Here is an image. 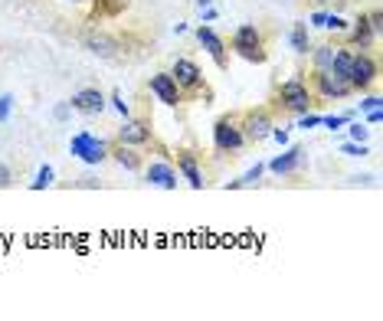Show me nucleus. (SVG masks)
<instances>
[{
    "mask_svg": "<svg viewBox=\"0 0 383 321\" xmlns=\"http://www.w3.org/2000/svg\"><path fill=\"white\" fill-rule=\"evenodd\" d=\"M278 105L292 115H305L311 108V85L301 76H292L278 85Z\"/></svg>",
    "mask_w": 383,
    "mask_h": 321,
    "instance_id": "nucleus-1",
    "label": "nucleus"
},
{
    "mask_svg": "<svg viewBox=\"0 0 383 321\" xmlns=\"http://www.w3.org/2000/svg\"><path fill=\"white\" fill-rule=\"evenodd\" d=\"M108 148L112 144L102 141V138H96L92 132H76L72 134V141H69V151H72V158L79 160H86V164H102V160L108 158Z\"/></svg>",
    "mask_w": 383,
    "mask_h": 321,
    "instance_id": "nucleus-2",
    "label": "nucleus"
},
{
    "mask_svg": "<svg viewBox=\"0 0 383 321\" xmlns=\"http://www.w3.org/2000/svg\"><path fill=\"white\" fill-rule=\"evenodd\" d=\"M233 49L249 63H266V46H262V33H259L256 23H242L233 33Z\"/></svg>",
    "mask_w": 383,
    "mask_h": 321,
    "instance_id": "nucleus-3",
    "label": "nucleus"
},
{
    "mask_svg": "<svg viewBox=\"0 0 383 321\" xmlns=\"http://www.w3.org/2000/svg\"><path fill=\"white\" fill-rule=\"evenodd\" d=\"M311 85H315L318 95H325V99H347V95L354 92L351 82H347V76H341L335 69H315Z\"/></svg>",
    "mask_w": 383,
    "mask_h": 321,
    "instance_id": "nucleus-4",
    "label": "nucleus"
},
{
    "mask_svg": "<svg viewBox=\"0 0 383 321\" xmlns=\"http://www.w3.org/2000/svg\"><path fill=\"white\" fill-rule=\"evenodd\" d=\"M377 79V63L367 53H351V69H347V82L354 92H364L370 89Z\"/></svg>",
    "mask_w": 383,
    "mask_h": 321,
    "instance_id": "nucleus-5",
    "label": "nucleus"
},
{
    "mask_svg": "<svg viewBox=\"0 0 383 321\" xmlns=\"http://www.w3.org/2000/svg\"><path fill=\"white\" fill-rule=\"evenodd\" d=\"M213 144H216V151H240L242 144H246V134L242 128L236 125V118H220V122L213 125Z\"/></svg>",
    "mask_w": 383,
    "mask_h": 321,
    "instance_id": "nucleus-6",
    "label": "nucleus"
},
{
    "mask_svg": "<svg viewBox=\"0 0 383 321\" xmlns=\"http://www.w3.org/2000/svg\"><path fill=\"white\" fill-rule=\"evenodd\" d=\"M171 76H174V82L181 85V92H200L203 89V73L193 59H177Z\"/></svg>",
    "mask_w": 383,
    "mask_h": 321,
    "instance_id": "nucleus-7",
    "label": "nucleus"
},
{
    "mask_svg": "<svg viewBox=\"0 0 383 321\" xmlns=\"http://www.w3.org/2000/svg\"><path fill=\"white\" fill-rule=\"evenodd\" d=\"M148 89H151L154 95H157V102H164V105H181L183 102V92H181V85L174 82V76L171 73H154L151 76V82H148Z\"/></svg>",
    "mask_w": 383,
    "mask_h": 321,
    "instance_id": "nucleus-8",
    "label": "nucleus"
},
{
    "mask_svg": "<svg viewBox=\"0 0 383 321\" xmlns=\"http://www.w3.org/2000/svg\"><path fill=\"white\" fill-rule=\"evenodd\" d=\"M144 180L151 187H161V190H177V168L167 164V160H151L144 168Z\"/></svg>",
    "mask_w": 383,
    "mask_h": 321,
    "instance_id": "nucleus-9",
    "label": "nucleus"
},
{
    "mask_svg": "<svg viewBox=\"0 0 383 321\" xmlns=\"http://www.w3.org/2000/svg\"><path fill=\"white\" fill-rule=\"evenodd\" d=\"M82 43H86V49L98 59H115L118 49H122L118 46V39L108 37V33H102V30H89L86 37H82Z\"/></svg>",
    "mask_w": 383,
    "mask_h": 321,
    "instance_id": "nucleus-10",
    "label": "nucleus"
},
{
    "mask_svg": "<svg viewBox=\"0 0 383 321\" xmlns=\"http://www.w3.org/2000/svg\"><path fill=\"white\" fill-rule=\"evenodd\" d=\"M272 128H275V125H272V115H268L266 108H259V112H246V125H242V134H246L249 141H266Z\"/></svg>",
    "mask_w": 383,
    "mask_h": 321,
    "instance_id": "nucleus-11",
    "label": "nucleus"
},
{
    "mask_svg": "<svg viewBox=\"0 0 383 321\" xmlns=\"http://www.w3.org/2000/svg\"><path fill=\"white\" fill-rule=\"evenodd\" d=\"M197 39H200V46L213 56V63H216L220 69H226V43L216 37V30L213 27H197Z\"/></svg>",
    "mask_w": 383,
    "mask_h": 321,
    "instance_id": "nucleus-12",
    "label": "nucleus"
},
{
    "mask_svg": "<svg viewBox=\"0 0 383 321\" xmlns=\"http://www.w3.org/2000/svg\"><path fill=\"white\" fill-rule=\"evenodd\" d=\"M72 108L82 115H102L105 112V95L98 92V89H82V92L72 95Z\"/></svg>",
    "mask_w": 383,
    "mask_h": 321,
    "instance_id": "nucleus-13",
    "label": "nucleus"
},
{
    "mask_svg": "<svg viewBox=\"0 0 383 321\" xmlns=\"http://www.w3.org/2000/svg\"><path fill=\"white\" fill-rule=\"evenodd\" d=\"M177 174H181L187 184H190L193 190H203V170H200V164H197V154H190V151H181L177 154Z\"/></svg>",
    "mask_w": 383,
    "mask_h": 321,
    "instance_id": "nucleus-14",
    "label": "nucleus"
},
{
    "mask_svg": "<svg viewBox=\"0 0 383 321\" xmlns=\"http://www.w3.org/2000/svg\"><path fill=\"white\" fill-rule=\"evenodd\" d=\"M118 141L122 144H148L151 141V128L148 122H138V118H125V125L118 128Z\"/></svg>",
    "mask_w": 383,
    "mask_h": 321,
    "instance_id": "nucleus-15",
    "label": "nucleus"
},
{
    "mask_svg": "<svg viewBox=\"0 0 383 321\" xmlns=\"http://www.w3.org/2000/svg\"><path fill=\"white\" fill-rule=\"evenodd\" d=\"M301 164H305V151H301V148H288L285 154H278V158L268 160L266 168L272 170V174H278V177H282V174H295Z\"/></svg>",
    "mask_w": 383,
    "mask_h": 321,
    "instance_id": "nucleus-16",
    "label": "nucleus"
},
{
    "mask_svg": "<svg viewBox=\"0 0 383 321\" xmlns=\"http://www.w3.org/2000/svg\"><path fill=\"white\" fill-rule=\"evenodd\" d=\"M108 158H115L125 170H138V168H141V158L134 154L131 144H122V141H118L115 148H108Z\"/></svg>",
    "mask_w": 383,
    "mask_h": 321,
    "instance_id": "nucleus-17",
    "label": "nucleus"
},
{
    "mask_svg": "<svg viewBox=\"0 0 383 321\" xmlns=\"http://www.w3.org/2000/svg\"><path fill=\"white\" fill-rule=\"evenodd\" d=\"M347 30H351V39H354L357 46H367V43H370V39L377 37L374 27H370V20H367V17L354 20V27H347Z\"/></svg>",
    "mask_w": 383,
    "mask_h": 321,
    "instance_id": "nucleus-18",
    "label": "nucleus"
},
{
    "mask_svg": "<svg viewBox=\"0 0 383 321\" xmlns=\"http://www.w3.org/2000/svg\"><path fill=\"white\" fill-rule=\"evenodd\" d=\"M288 39H292V49H295L298 56H308V49H311V39H308V23H295Z\"/></svg>",
    "mask_w": 383,
    "mask_h": 321,
    "instance_id": "nucleus-19",
    "label": "nucleus"
},
{
    "mask_svg": "<svg viewBox=\"0 0 383 321\" xmlns=\"http://www.w3.org/2000/svg\"><path fill=\"white\" fill-rule=\"evenodd\" d=\"M335 53H337V46L311 49V63H315V69H335Z\"/></svg>",
    "mask_w": 383,
    "mask_h": 321,
    "instance_id": "nucleus-20",
    "label": "nucleus"
},
{
    "mask_svg": "<svg viewBox=\"0 0 383 321\" xmlns=\"http://www.w3.org/2000/svg\"><path fill=\"white\" fill-rule=\"evenodd\" d=\"M262 170H266V164H256L252 170H246L240 180H230L226 184V190H240V187H252V184H259V177H262Z\"/></svg>",
    "mask_w": 383,
    "mask_h": 321,
    "instance_id": "nucleus-21",
    "label": "nucleus"
},
{
    "mask_svg": "<svg viewBox=\"0 0 383 321\" xmlns=\"http://www.w3.org/2000/svg\"><path fill=\"white\" fill-rule=\"evenodd\" d=\"M128 7V0H96V17H118Z\"/></svg>",
    "mask_w": 383,
    "mask_h": 321,
    "instance_id": "nucleus-22",
    "label": "nucleus"
},
{
    "mask_svg": "<svg viewBox=\"0 0 383 321\" xmlns=\"http://www.w3.org/2000/svg\"><path fill=\"white\" fill-rule=\"evenodd\" d=\"M347 122H354V112H344V115H325V118H321V125H325V128H331V132H337V128H344Z\"/></svg>",
    "mask_w": 383,
    "mask_h": 321,
    "instance_id": "nucleus-23",
    "label": "nucleus"
},
{
    "mask_svg": "<svg viewBox=\"0 0 383 321\" xmlns=\"http://www.w3.org/2000/svg\"><path fill=\"white\" fill-rule=\"evenodd\" d=\"M49 184H53V168H49V164H43V168L37 170V180H33L30 187H33V190H46Z\"/></svg>",
    "mask_w": 383,
    "mask_h": 321,
    "instance_id": "nucleus-24",
    "label": "nucleus"
},
{
    "mask_svg": "<svg viewBox=\"0 0 383 321\" xmlns=\"http://www.w3.org/2000/svg\"><path fill=\"white\" fill-rule=\"evenodd\" d=\"M341 154H347V158H367V144L364 141H347V144H341Z\"/></svg>",
    "mask_w": 383,
    "mask_h": 321,
    "instance_id": "nucleus-25",
    "label": "nucleus"
},
{
    "mask_svg": "<svg viewBox=\"0 0 383 321\" xmlns=\"http://www.w3.org/2000/svg\"><path fill=\"white\" fill-rule=\"evenodd\" d=\"M351 27L344 17H337V13H325V30H335V33H344Z\"/></svg>",
    "mask_w": 383,
    "mask_h": 321,
    "instance_id": "nucleus-26",
    "label": "nucleus"
},
{
    "mask_svg": "<svg viewBox=\"0 0 383 321\" xmlns=\"http://www.w3.org/2000/svg\"><path fill=\"white\" fill-rule=\"evenodd\" d=\"M10 112H13V95L4 92V95H0V122H7Z\"/></svg>",
    "mask_w": 383,
    "mask_h": 321,
    "instance_id": "nucleus-27",
    "label": "nucleus"
},
{
    "mask_svg": "<svg viewBox=\"0 0 383 321\" xmlns=\"http://www.w3.org/2000/svg\"><path fill=\"white\" fill-rule=\"evenodd\" d=\"M112 105H115V112L122 115V118L131 115V108H128V102H125V95H122V92H112Z\"/></svg>",
    "mask_w": 383,
    "mask_h": 321,
    "instance_id": "nucleus-28",
    "label": "nucleus"
},
{
    "mask_svg": "<svg viewBox=\"0 0 383 321\" xmlns=\"http://www.w3.org/2000/svg\"><path fill=\"white\" fill-rule=\"evenodd\" d=\"M321 125V115H311V112H305V115H298V128H318Z\"/></svg>",
    "mask_w": 383,
    "mask_h": 321,
    "instance_id": "nucleus-29",
    "label": "nucleus"
},
{
    "mask_svg": "<svg viewBox=\"0 0 383 321\" xmlns=\"http://www.w3.org/2000/svg\"><path fill=\"white\" fill-rule=\"evenodd\" d=\"M347 125H351V122H347ZM367 134H370V128H364L361 122L351 125V138H354V141H367Z\"/></svg>",
    "mask_w": 383,
    "mask_h": 321,
    "instance_id": "nucleus-30",
    "label": "nucleus"
},
{
    "mask_svg": "<svg viewBox=\"0 0 383 321\" xmlns=\"http://www.w3.org/2000/svg\"><path fill=\"white\" fill-rule=\"evenodd\" d=\"M377 108H380V99H377V95H367L364 102H361V112H377Z\"/></svg>",
    "mask_w": 383,
    "mask_h": 321,
    "instance_id": "nucleus-31",
    "label": "nucleus"
},
{
    "mask_svg": "<svg viewBox=\"0 0 383 321\" xmlns=\"http://www.w3.org/2000/svg\"><path fill=\"white\" fill-rule=\"evenodd\" d=\"M69 112H72V105H69V102H59V105H56V112H53V115H56V122H66Z\"/></svg>",
    "mask_w": 383,
    "mask_h": 321,
    "instance_id": "nucleus-32",
    "label": "nucleus"
},
{
    "mask_svg": "<svg viewBox=\"0 0 383 321\" xmlns=\"http://www.w3.org/2000/svg\"><path fill=\"white\" fill-rule=\"evenodd\" d=\"M268 138H272L275 144H288V132H285V128H272V132H268Z\"/></svg>",
    "mask_w": 383,
    "mask_h": 321,
    "instance_id": "nucleus-33",
    "label": "nucleus"
},
{
    "mask_svg": "<svg viewBox=\"0 0 383 321\" xmlns=\"http://www.w3.org/2000/svg\"><path fill=\"white\" fill-rule=\"evenodd\" d=\"M367 20H370V27H374V33L380 37V30H383V13H380V10H374V13H370Z\"/></svg>",
    "mask_w": 383,
    "mask_h": 321,
    "instance_id": "nucleus-34",
    "label": "nucleus"
},
{
    "mask_svg": "<svg viewBox=\"0 0 383 321\" xmlns=\"http://www.w3.org/2000/svg\"><path fill=\"white\" fill-rule=\"evenodd\" d=\"M10 180H13L10 168H7V164H0V187H10Z\"/></svg>",
    "mask_w": 383,
    "mask_h": 321,
    "instance_id": "nucleus-35",
    "label": "nucleus"
},
{
    "mask_svg": "<svg viewBox=\"0 0 383 321\" xmlns=\"http://www.w3.org/2000/svg\"><path fill=\"white\" fill-rule=\"evenodd\" d=\"M308 23H311V27H325V13H311Z\"/></svg>",
    "mask_w": 383,
    "mask_h": 321,
    "instance_id": "nucleus-36",
    "label": "nucleus"
},
{
    "mask_svg": "<svg viewBox=\"0 0 383 321\" xmlns=\"http://www.w3.org/2000/svg\"><path fill=\"white\" fill-rule=\"evenodd\" d=\"M79 187H98L96 177H79Z\"/></svg>",
    "mask_w": 383,
    "mask_h": 321,
    "instance_id": "nucleus-37",
    "label": "nucleus"
},
{
    "mask_svg": "<svg viewBox=\"0 0 383 321\" xmlns=\"http://www.w3.org/2000/svg\"><path fill=\"white\" fill-rule=\"evenodd\" d=\"M380 118H383L380 108H377V112H367V122H370V125H380Z\"/></svg>",
    "mask_w": 383,
    "mask_h": 321,
    "instance_id": "nucleus-38",
    "label": "nucleus"
},
{
    "mask_svg": "<svg viewBox=\"0 0 383 321\" xmlns=\"http://www.w3.org/2000/svg\"><path fill=\"white\" fill-rule=\"evenodd\" d=\"M203 20H207V23H210V20H216V10H213V7H203Z\"/></svg>",
    "mask_w": 383,
    "mask_h": 321,
    "instance_id": "nucleus-39",
    "label": "nucleus"
},
{
    "mask_svg": "<svg viewBox=\"0 0 383 321\" xmlns=\"http://www.w3.org/2000/svg\"><path fill=\"white\" fill-rule=\"evenodd\" d=\"M197 7H200V10H203V7H210V0H197Z\"/></svg>",
    "mask_w": 383,
    "mask_h": 321,
    "instance_id": "nucleus-40",
    "label": "nucleus"
},
{
    "mask_svg": "<svg viewBox=\"0 0 383 321\" xmlns=\"http://www.w3.org/2000/svg\"><path fill=\"white\" fill-rule=\"evenodd\" d=\"M318 4H335V0H318Z\"/></svg>",
    "mask_w": 383,
    "mask_h": 321,
    "instance_id": "nucleus-41",
    "label": "nucleus"
},
{
    "mask_svg": "<svg viewBox=\"0 0 383 321\" xmlns=\"http://www.w3.org/2000/svg\"><path fill=\"white\" fill-rule=\"evenodd\" d=\"M69 4H82V0H69Z\"/></svg>",
    "mask_w": 383,
    "mask_h": 321,
    "instance_id": "nucleus-42",
    "label": "nucleus"
}]
</instances>
